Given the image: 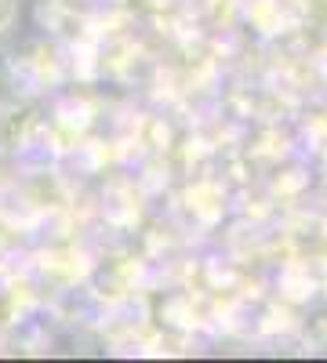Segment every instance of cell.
Segmentation results:
<instances>
[{
	"instance_id": "cell-1",
	"label": "cell",
	"mask_w": 327,
	"mask_h": 363,
	"mask_svg": "<svg viewBox=\"0 0 327 363\" xmlns=\"http://www.w3.org/2000/svg\"><path fill=\"white\" fill-rule=\"evenodd\" d=\"M11 73H8V66H4V58H0V102H11L15 95H11Z\"/></svg>"
}]
</instances>
